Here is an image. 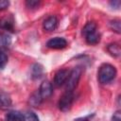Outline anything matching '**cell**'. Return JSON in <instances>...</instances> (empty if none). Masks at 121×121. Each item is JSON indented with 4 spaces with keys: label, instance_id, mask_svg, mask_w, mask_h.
Instances as JSON below:
<instances>
[{
    "label": "cell",
    "instance_id": "obj_1",
    "mask_svg": "<svg viewBox=\"0 0 121 121\" xmlns=\"http://www.w3.org/2000/svg\"><path fill=\"white\" fill-rule=\"evenodd\" d=\"M116 76V69L114 66L109 63H105L99 67L97 78L101 84H107L114 79Z\"/></svg>",
    "mask_w": 121,
    "mask_h": 121
},
{
    "label": "cell",
    "instance_id": "obj_2",
    "mask_svg": "<svg viewBox=\"0 0 121 121\" xmlns=\"http://www.w3.org/2000/svg\"><path fill=\"white\" fill-rule=\"evenodd\" d=\"M82 74V69L80 67H75L72 71L69 72L67 80L65 82L66 91H74V89L78 86V83L80 79Z\"/></svg>",
    "mask_w": 121,
    "mask_h": 121
},
{
    "label": "cell",
    "instance_id": "obj_3",
    "mask_svg": "<svg viewBox=\"0 0 121 121\" xmlns=\"http://www.w3.org/2000/svg\"><path fill=\"white\" fill-rule=\"evenodd\" d=\"M74 100V94L72 91H66L60 98L59 108L62 112H67L71 109Z\"/></svg>",
    "mask_w": 121,
    "mask_h": 121
},
{
    "label": "cell",
    "instance_id": "obj_4",
    "mask_svg": "<svg viewBox=\"0 0 121 121\" xmlns=\"http://www.w3.org/2000/svg\"><path fill=\"white\" fill-rule=\"evenodd\" d=\"M66 45H67L66 40L61 37H55L46 43V46L52 49H62L66 47Z\"/></svg>",
    "mask_w": 121,
    "mask_h": 121
},
{
    "label": "cell",
    "instance_id": "obj_5",
    "mask_svg": "<svg viewBox=\"0 0 121 121\" xmlns=\"http://www.w3.org/2000/svg\"><path fill=\"white\" fill-rule=\"evenodd\" d=\"M68 75H69V71L67 69H61V70H59L56 75H55V78H54V85L56 87H60L62 86L66 80H67V78H68Z\"/></svg>",
    "mask_w": 121,
    "mask_h": 121
},
{
    "label": "cell",
    "instance_id": "obj_6",
    "mask_svg": "<svg viewBox=\"0 0 121 121\" xmlns=\"http://www.w3.org/2000/svg\"><path fill=\"white\" fill-rule=\"evenodd\" d=\"M53 93V86L52 84L48 81V80H44L42 82L40 89H39V94L42 96L43 99L44 98H48L49 96H51Z\"/></svg>",
    "mask_w": 121,
    "mask_h": 121
},
{
    "label": "cell",
    "instance_id": "obj_7",
    "mask_svg": "<svg viewBox=\"0 0 121 121\" xmlns=\"http://www.w3.org/2000/svg\"><path fill=\"white\" fill-rule=\"evenodd\" d=\"M58 26V19L56 16H49L43 22V28L46 31H53Z\"/></svg>",
    "mask_w": 121,
    "mask_h": 121
},
{
    "label": "cell",
    "instance_id": "obj_8",
    "mask_svg": "<svg viewBox=\"0 0 121 121\" xmlns=\"http://www.w3.org/2000/svg\"><path fill=\"white\" fill-rule=\"evenodd\" d=\"M14 21L11 16H5L0 19V28L5 30H13Z\"/></svg>",
    "mask_w": 121,
    "mask_h": 121
},
{
    "label": "cell",
    "instance_id": "obj_9",
    "mask_svg": "<svg viewBox=\"0 0 121 121\" xmlns=\"http://www.w3.org/2000/svg\"><path fill=\"white\" fill-rule=\"evenodd\" d=\"M6 121H24V114L18 111H10L6 115Z\"/></svg>",
    "mask_w": 121,
    "mask_h": 121
},
{
    "label": "cell",
    "instance_id": "obj_10",
    "mask_svg": "<svg viewBox=\"0 0 121 121\" xmlns=\"http://www.w3.org/2000/svg\"><path fill=\"white\" fill-rule=\"evenodd\" d=\"M10 105H11L10 96L4 91L0 90V107H9Z\"/></svg>",
    "mask_w": 121,
    "mask_h": 121
},
{
    "label": "cell",
    "instance_id": "obj_11",
    "mask_svg": "<svg viewBox=\"0 0 121 121\" xmlns=\"http://www.w3.org/2000/svg\"><path fill=\"white\" fill-rule=\"evenodd\" d=\"M95 31H96V24L95 22H89L82 28V35L84 37H86L87 35H89L93 32H95Z\"/></svg>",
    "mask_w": 121,
    "mask_h": 121
},
{
    "label": "cell",
    "instance_id": "obj_12",
    "mask_svg": "<svg viewBox=\"0 0 121 121\" xmlns=\"http://www.w3.org/2000/svg\"><path fill=\"white\" fill-rule=\"evenodd\" d=\"M107 50L108 52L113 56V57H119L120 54H121V49H120V45L116 43H110L107 47Z\"/></svg>",
    "mask_w": 121,
    "mask_h": 121
},
{
    "label": "cell",
    "instance_id": "obj_13",
    "mask_svg": "<svg viewBox=\"0 0 121 121\" xmlns=\"http://www.w3.org/2000/svg\"><path fill=\"white\" fill-rule=\"evenodd\" d=\"M43 73V66L41 64H38V63H35L31 66V76L33 78H40Z\"/></svg>",
    "mask_w": 121,
    "mask_h": 121
},
{
    "label": "cell",
    "instance_id": "obj_14",
    "mask_svg": "<svg viewBox=\"0 0 121 121\" xmlns=\"http://www.w3.org/2000/svg\"><path fill=\"white\" fill-rule=\"evenodd\" d=\"M42 100H43V98L40 95L39 92H36V93L32 94L31 96L29 97V104L33 107H38L42 103Z\"/></svg>",
    "mask_w": 121,
    "mask_h": 121
},
{
    "label": "cell",
    "instance_id": "obj_15",
    "mask_svg": "<svg viewBox=\"0 0 121 121\" xmlns=\"http://www.w3.org/2000/svg\"><path fill=\"white\" fill-rule=\"evenodd\" d=\"M85 40L89 44H96L100 41V35L95 31V32H93V33L87 35L85 37Z\"/></svg>",
    "mask_w": 121,
    "mask_h": 121
},
{
    "label": "cell",
    "instance_id": "obj_16",
    "mask_svg": "<svg viewBox=\"0 0 121 121\" xmlns=\"http://www.w3.org/2000/svg\"><path fill=\"white\" fill-rule=\"evenodd\" d=\"M24 121H39V118L35 112L28 111L24 113Z\"/></svg>",
    "mask_w": 121,
    "mask_h": 121
},
{
    "label": "cell",
    "instance_id": "obj_17",
    "mask_svg": "<svg viewBox=\"0 0 121 121\" xmlns=\"http://www.w3.org/2000/svg\"><path fill=\"white\" fill-rule=\"evenodd\" d=\"M11 42L10 36L6 33H0V45H9Z\"/></svg>",
    "mask_w": 121,
    "mask_h": 121
},
{
    "label": "cell",
    "instance_id": "obj_18",
    "mask_svg": "<svg viewBox=\"0 0 121 121\" xmlns=\"http://www.w3.org/2000/svg\"><path fill=\"white\" fill-rule=\"evenodd\" d=\"M7 62H8V55L6 51L2 47H0V68H3Z\"/></svg>",
    "mask_w": 121,
    "mask_h": 121
},
{
    "label": "cell",
    "instance_id": "obj_19",
    "mask_svg": "<svg viewBox=\"0 0 121 121\" xmlns=\"http://www.w3.org/2000/svg\"><path fill=\"white\" fill-rule=\"evenodd\" d=\"M111 28L115 31L116 33H120V21L119 20H113L110 23Z\"/></svg>",
    "mask_w": 121,
    "mask_h": 121
},
{
    "label": "cell",
    "instance_id": "obj_20",
    "mask_svg": "<svg viewBox=\"0 0 121 121\" xmlns=\"http://www.w3.org/2000/svg\"><path fill=\"white\" fill-rule=\"evenodd\" d=\"M39 4H40V1H37V0H27L26 2V7L29 9H34V8L38 7Z\"/></svg>",
    "mask_w": 121,
    "mask_h": 121
},
{
    "label": "cell",
    "instance_id": "obj_21",
    "mask_svg": "<svg viewBox=\"0 0 121 121\" xmlns=\"http://www.w3.org/2000/svg\"><path fill=\"white\" fill-rule=\"evenodd\" d=\"M9 6V2L8 0H0V11L5 10Z\"/></svg>",
    "mask_w": 121,
    "mask_h": 121
},
{
    "label": "cell",
    "instance_id": "obj_22",
    "mask_svg": "<svg viewBox=\"0 0 121 121\" xmlns=\"http://www.w3.org/2000/svg\"><path fill=\"white\" fill-rule=\"evenodd\" d=\"M112 121H121V113H120V111H116L112 117Z\"/></svg>",
    "mask_w": 121,
    "mask_h": 121
},
{
    "label": "cell",
    "instance_id": "obj_23",
    "mask_svg": "<svg viewBox=\"0 0 121 121\" xmlns=\"http://www.w3.org/2000/svg\"><path fill=\"white\" fill-rule=\"evenodd\" d=\"M110 5H111L112 8L119 9V8H120V1H118V0H115V1H111V2H110Z\"/></svg>",
    "mask_w": 121,
    "mask_h": 121
},
{
    "label": "cell",
    "instance_id": "obj_24",
    "mask_svg": "<svg viewBox=\"0 0 121 121\" xmlns=\"http://www.w3.org/2000/svg\"><path fill=\"white\" fill-rule=\"evenodd\" d=\"M80 121H87V120H80Z\"/></svg>",
    "mask_w": 121,
    "mask_h": 121
}]
</instances>
